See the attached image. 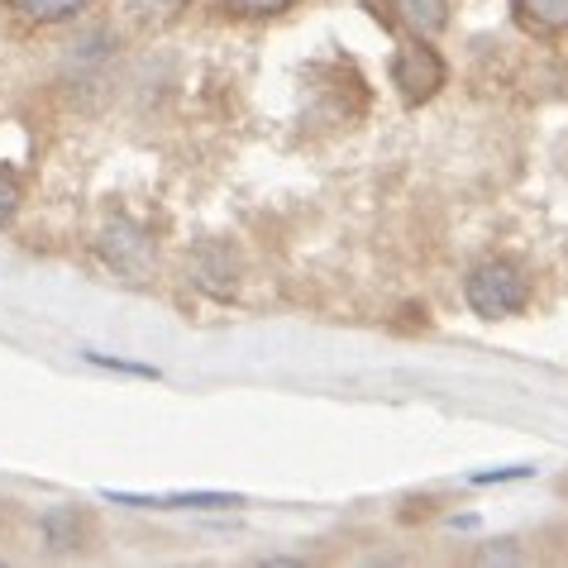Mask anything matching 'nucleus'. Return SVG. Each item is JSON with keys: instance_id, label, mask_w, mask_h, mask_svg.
<instances>
[{"instance_id": "nucleus-8", "label": "nucleus", "mask_w": 568, "mask_h": 568, "mask_svg": "<svg viewBox=\"0 0 568 568\" xmlns=\"http://www.w3.org/2000/svg\"><path fill=\"white\" fill-rule=\"evenodd\" d=\"M6 6L29 24H62L72 14H82L91 0H6Z\"/></svg>"}, {"instance_id": "nucleus-3", "label": "nucleus", "mask_w": 568, "mask_h": 568, "mask_svg": "<svg viewBox=\"0 0 568 568\" xmlns=\"http://www.w3.org/2000/svg\"><path fill=\"white\" fill-rule=\"evenodd\" d=\"M97 248H101L105 267H115V273L130 277V282H144L149 267H153V240H149V230L139 225V220H130V215L110 220V225L101 230Z\"/></svg>"}, {"instance_id": "nucleus-6", "label": "nucleus", "mask_w": 568, "mask_h": 568, "mask_svg": "<svg viewBox=\"0 0 568 568\" xmlns=\"http://www.w3.org/2000/svg\"><path fill=\"white\" fill-rule=\"evenodd\" d=\"M39 530L43 540H49V549H58V555H68V549L82 545V516H77L72 507H53L39 516Z\"/></svg>"}, {"instance_id": "nucleus-2", "label": "nucleus", "mask_w": 568, "mask_h": 568, "mask_svg": "<svg viewBox=\"0 0 568 568\" xmlns=\"http://www.w3.org/2000/svg\"><path fill=\"white\" fill-rule=\"evenodd\" d=\"M449 82V68H445V58H439L430 43H425L420 34L412 39V43H402L397 49V58H392V87L402 91V101H412V105H420V101H430L439 87Z\"/></svg>"}, {"instance_id": "nucleus-10", "label": "nucleus", "mask_w": 568, "mask_h": 568, "mask_svg": "<svg viewBox=\"0 0 568 568\" xmlns=\"http://www.w3.org/2000/svg\"><path fill=\"white\" fill-rule=\"evenodd\" d=\"M14 211H20V178L0 163V225H10Z\"/></svg>"}, {"instance_id": "nucleus-1", "label": "nucleus", "mask_w": 568, "mask_h": 568, "mask_svg": "<svg viewBox=\"0 0 568 568\" xmlns=\"http://www.w3.org/2000/svg\"><path fill=\"white\" fill-rule=\"evenodd\" d=\"M464 302L483 321H511L530 306V277L511 258H487L464 277Z\"/></svg>"}, {"instance_id": "nucleus-11", "label": "nucleus", "mask_w": 568, "mask_h": 568, "mask_svg": "<svg viewBox=\"0 0 568 568\" xmlns=\"http://www.w3.org/2000/svg\"><path fill=\"white\" fill-rule=\"evenodd\" d=\"M240 14H282V10H292L296 0H230Z\"/></svg>"}, {"instance_id": "nucleus-7", "label": "nucleus", "mask_w": 568, "mask_h": 568, "mask_svg": "<svg viewBox=\"0 0 568 568\" xmlns=\"http://www.w3.org/2000/svg\"><path fill=\"white\" fill-rule=\"evenodd\" d=\"M511 6L526 29H545V34H564L568 29V0H511Z\"/></svg>"}, {"instance_id": "nucleus-4", "label": "nucleus", "mask_w": 568, "mask_h": 568, "mask_svg": "<svg viewBox=\"0 0 568 568\" xmlns=\"http://www.w3.org/2000/svg\"><path fill=\"white\" fill-rule=\"evenodd\" d=\"M234 273H240V263H234L230 244H201V248H196V258H192V282H196L201 292L230 296L234 282H240Z\"/></svg>"}, {"instance_id": "nucleus-9", "label": "nucleus", "mask_w": 568, "mask_h": 568, "mask_svg": "<svg viewBox=\"0 0 568 568\" xmlns=\"http://www.w3.org/2000/svg\"><path fill=\"white\" fill-rule=\"evenodd\" d=\"M120 6L130 10L134 20H144V24H163L186 6V0H120Z\"/></svg>"}, {"instance_id": "nucleus-5", "label": "nucleus", "mask_w": 568, "mask_h": 568, "mask_svg": "<svg viewBox=\"0 0 568 568\" xmlns=\"http://www.w3.org/2000/svg\"><path fill=\"white\" fill-rule=\"evenodd\" d=\"M392 10L420 39H435L439 29H449V0H392Z\"/></svg>"}]
</instances>
